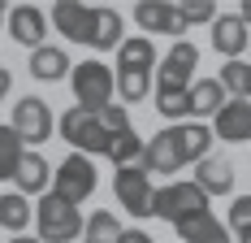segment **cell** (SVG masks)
<instances>
[{
	"label": "cell",
	"instance_id": "obj_1",
	"mask_svg": "<svg viewBox=\"0 0 251 243\" xmlns=\"http://www.w3.org/2000/svg\"><path fill=\"white\" fill-rule=\"evenodd\" d=\"M208 148H212V130L203 122H182V126H165L151 135L139 165L148 174H177L186 165H200L203 156H212Z\"/></svg>",
	"mask_w": 251,
	"mask_h": 243
},
{
	"label": "cell",
	"instance_id": "obj_2",
	"mask_svg": "<svg viewBox=\"0 0 251 243\" xmlns=\"http://www.w3.org/2000/svg\"><path fill=\"white\" fill-rule=\"evenodd\" d=\"M52 26L74 39V44H87V48H122L126 39V22L117 9H91V4H78V0H56L52 4Z\"/></svg>",
	"mask_w": 251,
	"mask_h": 243
},
{
	"label": "cell",
	"instance_id": "obj_3",
	"mask_svg": "<svg viewBox=\"0 0 251 243\" xmlns=\"http://www.w3.org/2000/svg\"><path fill=\"white\" fill-rule=\"evenodd\" d=\"M203 213H212L208 209V195L195 178H174V182H165V187H156V200H151V217H165L169 226H186V221L203 217Z\"/></svg>",
	"mask_w": 251,
	"mask_h": 243
},
{
	"label": "cell",
	"instance_id": "obj_4",
	"mask_svg": "<svg viewBox=\"0 0 251 243\" xmlns=\"http://www.w3.org/2000/svg\"><path fill=\"white\" fill-rule=\"evenodd\" d=\"M61 139L74 148V152H82V156H108V148H113V130L104 126L100 113H91V109H70L65 118H61Z\"/></svg>",
	"mask_w": 251,
	"mask_h": 243
},
{
	"label": "cell",
	"instance_id": "obj_5",
	"mask_svg": "<svg viewBox=\"0 0 251 243\" xmlns=\"http://www.w3.org/2000/svg\"><path fill=\"white\" fill-rule=\"evenodd\" d=\"M35 221H39V239L44 243H74L78 235H82V213H78V204L61 200L56 191L39 195Z\"/></svg>",
	"mask_w": 251,
	"mask_h": 243
},
{
	"label": "cell",
	"instance_id": "obj_6",
	"mask_svg": "<svg viewBox=\"0 0 251 243\" xmlns=\"http://www.w3.org/2000/svg\"><path fill=\"white\" fill-rule=\"evenodd\" d=\"M70 87H74L78 109L100 113V109H108V104H113L117 78H113V70H108L104 61H82V65H74V74H70Z\"/></svg>",
	"mask_w": 251,
	"mask_h": 243
},
{
	"label": "cell",
	"instance_id": "obj_7",
	"mask_svg": "<svg viewBox=\"0 0 251 243\" xmlns=\"http://www.w3.org/2000/svg\"><path fill=\"white\" fill-rule=\"evenodd\" d=\"M113 195H117V204H122L130 217H151V174L143 165H126V170L113 174Z\"/></svg>",
	"mask_w": 251,
	"mask_h": 243
},
{
	"label": "cell",
	"instance_id": "obj_8",
	"mask_svg": "<svg viewBox=\"0 0 251 243\" xmlns=\"http://www.w3.org/2000/svg\"><path fill=\"white\" fill-rule=\"evenodd\" d=\"M52 191L61 195V200H70V204H82V200H91V191H96V165H91V156H82V152H70V156L56 165Z\"/></svg>",
	"mask_w": 251,
	"mask_h": 243
},
{
	"label": "cell",
	"instance_id": "obj_9",
	"mask_svg": "<svg viewBox=\"0 0 251 243\" xmlns=\"http://www.w3.org/2000/svg\"><path fill=\"white\" fill-rule=\"evenodd\" d=\"M195 65H200V48L191 39H177L174 48L160 57V65H156V87L160 91H191Z\"/></svg>",
	"mask_w": 251,
	"mask_h": 243
},
{
	"label": "cell",
	"instance_id": "obj_10",
	"mask_svg": "<svg viewBox=\"0 0 251 243\" xmlns=\"http://www.w3.org/2000/svg\"><path fill=\"white\" fill-rule=\"evenodd\" d=\"M9 126L18 130L22 144H44L52 135V113H48V104L39 96H22L13 104V122H9Z\"/></svg>",
	"mask_w": 251,
	"mask_h": 243
},
{
	"label": "cell",
	"instance_id": "obj_11",
	"mask_svg": "<svg viewBox=\"0 0 251 243\" xmlns=\"http://www.w3.org/2000/svg\"><path fill=\"white\" fill-rule=\"evenodd\" d=\"M134 22H139L143 35H174V44L186 35V22L177 18V4H165V0H139Z\"/></svg>",
	"mask_w": 251,
	"mask_h": 243
},
{
	"label": "cell",
	"instance_id": "obj_12",
	"mask_svg": "<svg viewBox=\"0 0 251 243\" xmlns=\"http://www.w3.org/2000/svg\"><path fill=\"white\" fill-rule=\"evenodd\" d=\"M212 135L226 144H247L251 139V100H226V109L212 118Z\"/></svg>",
	"mask_w": 251,
	"mask_h": 243
},
{
	"label": "cell",
	"instance_id": "obj_13",
	"mask_svg": "<svg viewBox=\"0 0 251 243\" xmlns=\"http://www.w3.org/2000/svg\"><path fill=\"white\" fill-rule=\"evenodd\" d=\"M212 48L221 52V57H229V61H238V57L251 48L247 22H243L238 13H221V18L212 22Z\"/></svg>",
	"mask_w": 251,
	"mask_h": 243
},
{
	"label": "cell",
	"instance_id": "obj_14",
	"mask_svg": "<svg viewBox=\"0 0 251 243\" xmlns=\"http://www.w3.org/2000/svg\"><path fill=\"white\" fill-rule=\"evenodd\" d=\"M9 35L26 44V48H44V39H48V18H44V9H35V4H18L13 13H9Z\"/></svg>",
	"mask_w": 251,
	"mask_h": 243
},
{
	"label": "cell",
	"instance_id": "obj_15",
	"mask_svg": "<svg viewBox=\"0 0 251 243\" xmlns=\"http://www.w3.org/2000/svg\"><path fill=\"white\" fill-rule=\"evenodd\" d=\"M229 91L221 87V78H195L191 91H186V104H191V118H217L226 109Z\"/></svg>",
	"mask_w": 251,
	"mask_h": 243
},
{
	"label": "cell",
	"instance_id": "obj_16",
	"mask_svg": "<svg viewBox=\"0 0 251 243\" xmlns=\"http://www.w3.org/2000/svg\"><path fill=\"white\" fill-rule=\"evenodd\" d=\"M52 178H56V174L48 170V161H44L39 152H30V148H26L22 165H18V174H13V187H18L22 195H48V191H52V187H48Z\"/></svg>",
	"mask_w": 251,
	"mask_h": 243
},
{
	"label": "cell",
	"instance_id": "obj_17",
	"mask_svg": "<svg viewBox=\"0 0 251 243\" xmlns=\"http://www.w3.org/2000/svg\"><path fill=\"white\" fill-rule=\"evenodd\" d=\"M195 182L203 187L208 200L212 195H229L234 191V165H229L226 156H203L200 165H195Z\"/></svg>",
	"mask_w": 251,
	"mask_h": 243
},
{
	"label": "cell",
	"instance_id": "obj_18",
	"mask_svg": "<svg viewBox=\"0 0 251 243\" xmlns=\"http://www.w3.org/2000/svg\"><path fill=\"white\" fill-rule=\"evenodd\" d=\"M30 74H35L39 83H56V78L74 74V65H70L65 48H52V44H44V48L30 52Z\"/></svg>",
	"mask_w": 251,
	"mask_h": 243
},
{
	"label": "cell",
	"instance_id": "obj_19",
	"mask_svg": "<svg viewBox=\"0 0 251 243\" xmlns=\"http://www.w3.org/2000/svg\"><path fill=\"white\" fill-rule=\"evenodd\" d=\"M151 65H160V61H156V48H151L148 35H130L122 48H117V70H143V74H151Z\"/></svg>",
	"mask_w": 251,
	"mask_h": 243
},
{
	"label": "cell",
	"instance_id": "obj_20",
	"mask_svg": "<svg viewBox=\"0 0 251 243\" xmlns=\"http://www.w3.org/2000/svg\"><path fill=\"white\" fill-rule=\"evenodd\" d=\"M177 239L182 243H229V226H221L212 213H203V217L177 226Z\"/></svg>",
	"mask_w": 251,
	"mask_h": 243
},
{
	"label": "cell",
	"instance_id": "obj_21",
	"mask_svg": "<svg viewBox=\"0 0 251 243\" xmlns=\"http://www.w3.org/2000/svg\"><path fill=\"white\" fill-rule=\"evenodd\" d=\"M30 217H35V209H30V200H26L22 191H9V195H0V226H4L9 235H22Z\"/></svg>",
	"mask_w": 251,
	"mask_h": 243
},
{
	"label": "cell",
	"instance_id": "obj_22",
	"mask_svg": "<svg viewBox=\"0 0 251 243\" xmlns=\"http://www.w3.org/2000/svg\"><path fill=\"white\" fill-rule=\"evenodd\" d=\"M221 87L229 91V100H251V61H226Z\"/></svg>",
	"mask_w": 251,
	"mask_h": 243
},
{
	"label": "cell",
	"instance_id": "obj_23",
	"mask_svg": "<svg viewBox=\"0 0 251 243\" xmlns=\"http://www.w3.org/2000/svg\"><path fill=\"white\" fill-rule=\"evenodd\" d=\"M22 156H26V144L18 139V130L0 126V178H13L18 165H22Z\"/></svg>",
	"mask_w": 251,
	"mask_h": 243
},
{
	"label": "cell",
	"instance_id": "obj_24",
	"mask_svg": "<svg viewBox=\"0 0 251 243\" xmlns=\"http://www.w3.org/2000/svg\"><path fill=\"white\" fill-rule=\"evenodd\" d=\"M143 139L134 135V130H122L117 139H113V148H108V161L117 165V170H126V165H139V156H143Z\"/></svg>",
	"mask_w": 251,
	"mask_h": 243
},
{
	"label": "cell",
	"instance_id": "obj_25",
	"mask_svg": "<svg viewBox=\"0 0 251 243\" xmlns=\"http://www.w3.org/2000/svg\"><path fill=\"white\" fill-rule=\"evenodd\" d=\"M126 230L117 226V217L108 213V209H96L91 217H87V243H117Z\"/></svg>",
	"mask_w": 251,
	"mask_h": 243
},
{
	"label": "cell",
	"instance_id": "obj_26",
	"mask_svg": "<svg viewBox=\"0 0 251 243\" xmlns=\"http://www.w3.org/2000/svg\"><path fill=\"white\" fill-rule=\"evenodd\" d=\"M148 91H151V74H143V70H117V96H122L126 104H139Z\"/></svg>",
	"mask_w": 251,
	"mask_h": 243
},
{
	"label": "cell",
	"instance_id": "obj_27",
	"mask_svg": "<svg viewBox=\"0 0 251 243\" xmlns=\"http://www.w3.org/2000/svg\"><path fill=\"white\" fill-rule=\"evenodd\" d=\"M156 113H160V118H169V122L186 118V113H191L186 91H160V87H156Z\"/></svg>",
	"mask_w": 251,
	"mask_h": 243
},
{
	"label": "cell",
	"instance_id": "obj_28",
	"mask_svg": "<svg viewBox=\"0 0 251 243\" xmlns=\"http://www.w3.org/2000/svg\"><path fill=\"white\" fill-rule=\"evenodd\" d=\"M229 230L238 239L251 235V195H234V204H229Z\"/></svg>",
	"mask_w": 251,
	"mask_h": 243
},
{
	"label": "cell",
	"instance_id": "obj_29",
	"mask_svg": "<svg viewBox=\"0 0 251 243\" xmlns=\"http://www.w3.org/2000/svg\"><path fill=\"white\" fill-rule=\"evenodd\" d=\"M177 18H182V22H186V30H191V26H200V22L212 26L221 13H217L212 4H177Z\"/></svg>",
	"mask_w": 251,
	"mask_h": 243
},
{
	"label": "cell",
	"instance_id": "obj_30",
	"mask_svg": "<svg viewBox=\"0 0 251 243\" xmlns=\"http://www.w3.org/2000/svg\"><path fill=\"white\" fill-rule=\"evenodd\" d=\"M117 243H156V239H151L148 230H126V235H122Z\"/></svg>",
	"mask_w": 251,
	"mask_h": 243
},
{
	"label": "cell",
	"instance_id": "obj_31",
	"mask_svg": "<svg viewBox=\"0 0 251 243\" xmlns=\"http://www.w3.org/2000/svg\"><path fill=\"white\" fill-rule=\"evenodd\" d=\"M13 87V78H9V70H0V100H4V91Z\"/></svg>",
	"mask_w": 251,
	"mask_h": 243
},
{
	"label": "cell",
	"instance_id": "obj_32",
	"mask_svg": "<svg viewBox=\"0 0 251 243\" xmlns=\"http://www.w3.org/2000/svg\"><path fill=\"white\" fill-rule=\"evenodd\" d=\"M238 18H243V22L251 26V0H243V9H238Z\"/></svg>",
	"mask_w": 251,
	"mask_h": 243
},
{
	"label": "cell",
	"instance_id": "obj_33",
	"mask_svg": "<svg viewBox=\"0 0 251 243\" xmlns=\"http://www.w3.org/2000/svg\"><path fill=\"white\" fill-rule=\"evenodd\" d=\"M9 243H44V239H30V235H13Z\"/></svg>",
	"mask_w": 251,
	"mask_h": 243
},
{
	"label": "cell",
	"instance_id": "obj_34",
	"mask_svg": "<svg viewBox=\"0 0 251 243\" xmlns=\"http://www.w3.org/2000/svg\"><path fill=\"white\" fill-rule=\"evenodd\" d=\"M0 22H9V9H4V4H0Z\"/></svg>",
	"mask_w": 251,
	"mask_h": 243
},
{
	"label": "cell",
	"instance_id": "obj_35",
	"mask_svg": "<svg viewBox=\"0 0 251 243\" xmlns=\"http://www.w3.org/2000/svg\"><path fill=\"white\" fill-rule=\"evenodd\" d=\"M238 243H251V235H243V239H238Z\"/></svg>",
	"mask_w": 251,
	"mask_h": 243
}]
</instances>
